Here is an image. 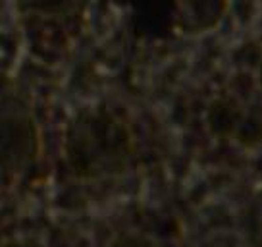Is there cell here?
Instances as JSON below:
<instances>
[{"label": "cell", "instance_id": "cell-1", "mask_svg": "<svg viewBox=\"0 0 262 247\" xmlns=\"http://www.w3.org/2000/svg\"><path fill=\"white\" fill-rule=\"evenodd\" d=\"M129 155V128L108 108H87L68 128L66 157L79 176L114 174L127 164Z\"/></svg>", "mask_w": 262, "mask_h": 247}, {"label": "cell", "instance_id": "cell-2", "mask_svg": "<svg viewBox=\"0 0 262 247\" xmlns=\"http://www.w3.org/2000/svg\"><path fill=\"white\" fill-rule=\"evenodd\" d=\"M37 123L31 110L16 97L0 99V168L24 170L37 155Z\"/></svg>", "mask_w": 262, "mask_h": 247}, {"label": "cell", "instance_id": "cell-3", "mask_svg": "<svg viewBox=\"0 0 262 247\" xmlns=\"http://www.w3.org/2000/svg\"><path fill=\"white\" fill-rule=\"evenodd\" d=\"M17 2L24 10H45L52 8L60 0H17Z\"/></svg>", "mask_w": 262, "mask_h": 247}]
</instances>
